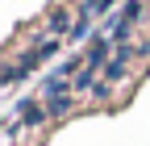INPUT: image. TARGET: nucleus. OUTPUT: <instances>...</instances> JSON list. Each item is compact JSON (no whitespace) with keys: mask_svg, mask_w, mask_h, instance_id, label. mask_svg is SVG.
Here are the masks:
<instances>
[{"mask_svg":"<svg viewBox=\"0 0 150 146\" xmlns=\"http://www.w3.org/2000/svg\"><path fill=\"white\" fill-rule=\"evenodd\" d=\"M83 33H88V17H83V21H75V25H71V38H83Z\"/></svg>","mask_w":150,"mask_h":146,"instance_id":"nucleus-3","label":"nucleus"},{"mask_svg":"<svg viewBox=\"0 0 150 146\" xmlns=\"http://www.w3.org/2000/svg\"><path fill=\"white\" fill-rule=\"evenodd\" d=\"M138 17H142V0H129V4L117 13V21H112V38H125V33H129V25H134Z\"/></svg>","mask_w":150,"mask_h":146,"instance_id":"nucleus-1","label":"nucleus"},{"mask_svg":"<svg viewBox=\"0 0 150 146\" xmlns=\"http://www.w3.org/2000/svg\"><path fill=\"white\" fill-rule=\"evenodd\" d=\"M112 4H117V0H92V9H88V13H108Z\"/></svg>","mask_w":150,"mask_h":146,"instance_id":"nucleus-2","label":"nucleus"}]
</instances>
